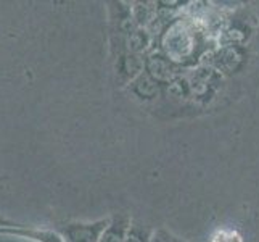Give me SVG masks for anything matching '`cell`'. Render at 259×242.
I'll list each match as a JSON object with an SVG mask.
<instances>
[{
    "label": "cell",
    "mask_w": 259,
    "mask_h": 242,
    "mask_svg": "<svg viewBox=\"0 0 259 242\" xmlns=\"http://www.w3.org/2000/svg\"><path fill=\"white\" fill-rule=\"evenodd\" d=\"M111 218L98 220L94 223L71 221L57 228L65 242H100L103 231L108 228Z\"/></svg>",
    "instance_id": "6da1fadb"
},
{
    "label": "cell",
    "mask_w": 259,
    "mask_h": 242,
    "mask_svg": "<svg viewBox=\"0 0 259 242\" xmlns=\"http://www.w3.org/2000/svg\"><path fill=\"white\" fill-rule=\"evenodd\" d=\"M0 236H13L32 242H65L57 229L32 228L29 225H23L20 228H0Z\"/></svg>",
    "instance_id": "7a4b0ae2"
},
{
    "label": "cell",
    "mask_w": 259,
    "mask_h": 242,
    "mask_svg": "<svg viewBox=\"0 0 259 242\" xmlns=\"http://www.w3.org/2000/svg\"><path fill=\"white\" fill-rule=\"evenodd\" d=\"M131 229V220L126 215H119L110 220V225L103 231L100 242H126Z\"/></svg>",
    "instance_id": "3957f363"
},
{
    "label": "cell",
    "mask_w": 259,
    "mask_h": 242,
    "mask_svg": "<svg viewBox=\"0 0 259 242\" xmlns=\"http://www.w3.org/2000/svg\"><path fill=\"white\" fill-rule=\"evenodd\" d=\"M148 44V34L145 31H136L131 34L129 38V47L132 46V50H140L145 49Z\"/></svg>",
    "instance_id": "277c9868"
},
{
    "label": "cell",
    "mask_w": 259,
    "mask_h": 242,
    "mask_svg": "<svg viewBox=\"0 0 259 242\" xmlns=\"http://www.w3.org/2000/svg\"><path fill=\"white\" fill-rule=\"evenodd\" d=\"M24 223H20V221H15L12 218H7L5 215L0 213V228H20L23 226Z\"/></svg>",
    "instance_id": "5b68a950"
},
{
    "label": "cell",
    "mask_w": 259,
    "mask_h": 242,
    "mask_svg": "<svg viewBox=\"0 0 259 242\" xmlns=\"http://www.w3.org/2000/svg\"><path fill=\"white\" fill-rule=\"evenodd\" d=\"M151 242H169V240H166V239H161V237H153V240Z\"/></svg>",
    "instance_id": "8992f818"
},
{
    "label": "cell",
    "mask_w": 259,
    "mask_h": 242,
    "mask_svg": "<svg viewBox=\"0 0 259 242\" xmlns=\"http://www.w3.org/2000/svg\"><path fill=\"white\" fill-rule=\"evenodd\" d=\"M7 179H8V176H5V175H4V176H0V184H2V183H5Z\"/></svg>",
    "instance_id": "52a82bcc"
}]
</instances>
